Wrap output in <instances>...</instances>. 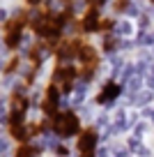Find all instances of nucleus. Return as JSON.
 I'll list each match as a JSON object with an SVG mask.
<instances>
[{
	"mask_svg": "<svg viewBox=\"0 0 154 157\" xmlns=\"http://www.w3.org/2000/svg\"><path fill=\"white\" fill-rule=\"evenodd\" d=\"M69 21H76L72 7H64L60 14H55V12L51 10V5H42L39 7V14L32 19V33L37 35V37H42L44 42H46V46H51V51H55V46L62 42V39H60L62 28Z\"/></svg>",
	"mask_w": 154,
	"mask_h": 157,
	"instance_id": "obj_1",
	"label": "nucleus"
},
{
	"mask_svg": "<svg viewBox=\"0 0 154 157\" xmlns=\"http://www.w3.org/2000/svg\"><path fill=\"white\" fill-rule=\"evenodd\" d=\"M28 19H30V10H21L12 19L5 21V25H2V39H5V46L9 51L19 49L21 37H23V28L28 25Z\"/></svg>",
	"mask_w": 154,
	"mask_h": 157,
	"instance_id": "obj_2",
	"label": "nucleus"
},
{
	"mask_svg": "<svg viewBox=\"0 0 154 157\" xmlns=\"http://www.w3.org/2000/svg\"><path fill=\"white\" fill-rule=\"evenodd\" d=\"M81 76V69L76 67V65H67V63H58L53 69V76H51V83H55L60 88V93L67 95L72 93L74 88V81Z\"/></svg>",
	"mask_w": 154,
	"mask_h": 157,
	"instance_id": "obj_3",
	"label": "nucleus"
},
{
	"mask_svg": "<svg viewBox=\"0 0 154 157\" xmlns=\"http://www.w3.org/2000/svg\"><path fill=\"white\" fill-rule=\"evenodd\" d=\"M51 129H53L58 136H74V134H81V120L74 111H60L55 118H51Z\"/></svg>",
	"mask_w": 154,
	"mask_h": 157,
	"instance_id": "obj_4",
	"label": "nucleus"
},
{
	"mask_svg": "<svg viewBox=\"0 0 154 157\" xmlns=\"http://www.w3.org/2000/svg\"><path fill=\"white\" fill-rule=\"evenodd\" d=\"M28 97L19 90L12 93L9 99V116H7V127H19V125H25V113H28Z\"/></svg>",
	"mask_w": 154,
	"mask_h": 157,
	"instance_id": "obj_5",
	"label": "nucleus"
},
{
	"mask_svg": "<svg viewBox=\"0 0 154 157\" xmlns=\"http://www.w3.org/2000/svg\"><path fill=\"white\" fill-rule=\"evenodd\" d=\"M83 42L81 37H72V39H62L58 46H55V58H58V63H67V60H78V56H81V49H83Z\"/></svg>",
	"mask_w": 154,
	"mask_h": 157,
	"instance_id": "obj_6",
	"label": "nucleus"
},
{
	"mask_svg": "<svg viewBox=\"0 0 154 157\" xmlns=\"http://www.w3.org/2000/svg\"><path fill=\"white\" fill-rule=\"evenodd\" d=\"M78 69H81V78H92V74L97 72V65H99V53H97L94 46H90L85 42L78 56Z\"/></svg>",
	"mask_w": 154,
	"mask_h": 157,
	"instance_id": "obj_7",
	"label": "nucleus"
},
{
	"mask_svg": "<svg viewBox=\"0 0 154 157\" xmlns=\"http://www.w3.org/2000/svg\"><path fill=\"white\" fill-rule=\"evenodd\" d=\"M101 21L104 19H101L99 10H97V7H87L85 14H83L81 19L74 21V25H76L78 33H99L101 30Z\"/></svg>",
	"mask_w": 154,
	"mask_h": 157,
	"instance_id": "obj_8",
	"label": "nucleus"
},
{
	"mask_svg": "<svg viewBox=\"0 0 154 157\" xmlns=\"http://www.w3.org/2000/svg\"><path fill=\"white\" fill-rule=\"evenodd\" d=\"M58 97H60V88L55 83H48L44 90V99H42V111L46 118H55L58 116Z\"/></svg>",
	"mask_w": 154,
	"mask_h": 157,
	"instance_id": "obj_9",
	"label": "nucleus"
},
{
	"mask_svg": "<svg viewBox=\"0 0 154 157\" xmlns=\"http://www.w3.org/2000/svg\"><path fill=\"white\" fill-rule=\"evenodd\" d=\"M94 146H97V129L85 127L78 134V141H76V148L81 152V157H94Z\"/></svg>",
	"mask_w": 154,
	"mask_h": 157,
	"instance_id": "obj_10",
	"label": "nucleus"
},
{
	"mask_svg": "<svg viewBox=\"0 0 154 157\" xmlns=\"http://www.w3.org/2000/svg\"><path fill=\"white\" fill-rule=\"evenodd\" d=\"M120 93H122L120 83H115V81H108V83H104V88H101L99 93H97L94 102H97V104H108V102H115V99L120 97Z\"/></svg>",
	"mask_w": 154,
	"mask_h": 157,
	"instance_id": "obj_11",
	"label": "nucleus"
},
{
	"mask_svg": "<svg viewBox=\"0 0 154 157\" xmlns=\"http://www.w3.org/2000/svg\"><path fill=\"white\" fill-rule=\"evenodd\" d=\"M44 46H46V44H35L32 49L28 51L30 67H32V69H37V72H39V67H42V63H44Z\"/></svg>",
	"mask_w": 154,
	"mask_h": 157,
	"instance_id": "obj_12",
	"label": "nucleus"
},
{
	"mask_svg": "<svg viewBox=\"0 0 154 157\" xmlns=\"http://www.w3.org/2000/svg\"><path fill=\"white\" fill-rule=\"evenodd\" d=\"M16 157H39V148L32 143H21L16 148Z\"/></svg>",
	"mask_w": 154,
	"mask_h": 157,
	"instance_id": "obj_13",
	"label": "nucleus"
},
{
	"mask_svg": "<svg viewBox=\"0 0 154 157\" xmlns=\"http://www.w3.org/2000/svg\"><path fill=\"white\" fill-rule=\"evenodd\" d=\"M19 65H21V58H16V56H14V58H12L9 63L5 65V74H12V72H14L16 67H19Z\"/></svg>",
	"mask_w": 154,
	"mask_h": 157,
	"instance_id": "obj_14",
	"label": "nucleus"
},
{
	"mask_svg": "<svg viewBox=\"0 0 154 157\" xmlns=\"http://www.w3.org/2000/svg\"><path fill=\"white\" fill-rule=\"evenodd\" d=\"M113 25H115V21H113V19H104V21H101V30H99V33H111V30H113Z\"/></svg>",
	"mask_w": 154,
	"mask_h": 157,
	"instance_id": "obj_15",
	"label": "nucleus"
},
{
	"mask_svg": "<svg viewBox=\"0 0 154 157\" xmlns=\"http://www.w3.org/2000/svg\"><path fill=\"white\" fill-rule=\"evenodd\" d=\"M129 7V0H113V10L115 12H124Z\"/></svg>",
	"mask_w": 154,
	"mask_h": 157,
	"instance_id": "obj_16",
	"label": "nucleus"
},
{
	"mask_svg": "<svg viewBox=\"0 0 154 157\" xmlns=\"http://www.w3.org/2000/svg\"><path fill=\"white\" fill-rule=\"evenodd\" d=\"M115 49V39L111 37V35H106V37H104V51H113Z\"/></svg>",
	"mask_w": 154,
	"mask_h": 157,
	"instance_id": "obj_17",
	"label": "nucleus"
},
{
	"mask_svg": "<svg viewBox=\"0 0 154 157\" xmlns=\"http://www.w3.org/2000/svg\"><path fill=\"white\" fill-rule=\"evenodd\" d=\"M28 7H42V0H25Z\"/></svg>",
	"mask_w": 154,
	"mask_h": 157,
	"instance_id": "obj_18",
	"label": "nucleus"
},
{
	"mask_svg": "<svg viewBox=\"0 0 154 157\" xmlns=\"http://www.w3.org/2000/svg\"><path fill=\"white\" fill-rule=\"evenodd\" d=\"M62 2H64V5H67V7H69V5H72V0H62Z\"/></svg>",
	"mask_w": 154,
	"mask_h": 157,
	"instance_id": "obj_19",
	"label": "nucleus"
},
{
	"mask_svg": "<svg viewBox=\"0 0 154 157\" xmlns=\"http://www.w3.org/2000/svg\"><path fill=\"white\" fill-rule=\"evenodd\" d=\"M152 2H154V0H152Z\"/></svg>",
	"mask_w": 154,
	"mask_h": 157,
	"instance_id": "obj_20",
	"label": "nucleus"
}]
</instances>
